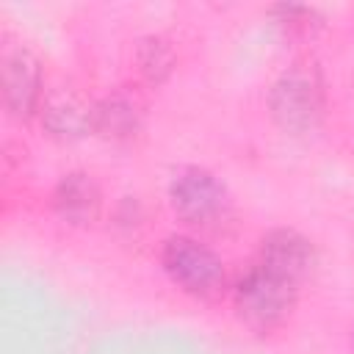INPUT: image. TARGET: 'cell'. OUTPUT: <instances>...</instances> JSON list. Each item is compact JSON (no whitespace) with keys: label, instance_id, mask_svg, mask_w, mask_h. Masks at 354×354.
I'll list each match as a JSON object with an SVG mask.
<instances>
[{"label":"cell","instance_id":"cell-1","mask_svg":"<svg viewBox=\"0 0 354 354\" xmlns=\"http://www.w3.org/2000/svg\"><path fill=\"white\" fill-rule=\"evenodd\" d=\"M232 296L241 321L257 332H268L290 315L299 296V282L277 268L257 263L241 277Z\"/></svg>","mask_w":354,"mask_h":354},{"label":"cell","instance_id":"cell-2","mask_svg":"<svg viewBox=\"0 0 354 354\" xmlns=\"http://www.w3.org/2000/svg\"><path fill=\"white\" fill-rule=\"evenodd\" d=\"M160 260L171 282L196 299H218L227 288L221 257L207 246L196 243L194 238H169L160 252Z\"/></svg>","mask_w":354,"mask_h":354},{"label":"cell","instance_id":"cell-3","mask_svg":"<svg viewBox=\"0 0 354 354\" xmlns=\"http://www.w3.org/2000/svg\"><path fill=\"white\" fill-rule=\"evenodd\" d=\"M169 199L174 213L191 227H213L230 213V196L224 185L199 166H188L174 174Z\"/></svg>","mask_w":354,"mask_h":354},{"label":"cell","instance_id":"cell-4","mask_svg":"<svg viewBox=\"0 0 354 354\" xmlns=\"http://www.w3.org/2000/svg\"><path fill=\"white\" fill-rule=\"evenodd\" d=\"M271 111L288 130H307L321 116V86L307 69H290L271 91Z\"/></svg>","mask_w":354,"mask_h":354},{"label":"cell","instance_id":"cell-5","mask_svg":"<svg viewBox=\"0 0 354 354\" xmlns=\"http://www.w3.org/2000/svg\"><path fill=\"white\" fill-rule=\"evenodd\" d=\"M3 88H6V105L14 116H30L41 97V72L39 61L17 47L3 55Z\"/></svg>","mask_w":354,"mask_h":354},{"label":"cell","instance_id":"cell-6","mask_svg":"<svg viewBox=\"0 0 354 354\" xmlns=\"http://www.w3.org/2000/svg\"><path fill=\"white\" fill-rule=\"evenodd\" d=\"M257 263H263L268 268H277V271H282L285 277H290L301 285L310 277L313 266H315V249L296 230H274L271 235H266Z\"/></svg>","mask_w":354,"mask_h":354},{"label":"cell","instance_id":"cell-7","mask_svg":"<svg viewBox=\"0 0 354 354\" xmlns=\"http://www.w3.org/2000/svg\"><path fill=\"white\" fill-rule=\"evenodd\" d=\"M55 210L69 224H91L100 213V188L88 174H66L55 188Z\"/></svg>","mask_w":354,"mask_h":354},{"label":"cell","instance_id":"cell-8","mask_svg":"<svg viewBox=\"0 0 354 354\" xmlns=\"http://www.w3.org/2000/svg\"><path fill=\"white\" fill-rule=\"evenodd\" d=\"M94 111H97V105H86L75 94L61 91V94L47 100V105H44V124L50 127L53 136L77 138V136H83V133H88L94 127Z\"/></svg>","mask_w":354,"mask_h":354},{"label":"cell","instance_id":"cell-9","mask_svg":"<svg viewBox=\"0 0 354 354\" xmlns=\"http://www.w3.org/2000/svg\"><path fill=\"white\" fill-rule=\"evenodd\" d=\"M94 130L108 138H127L138 130V111L124 97H111L94 111Z\"/></svg>","mask_w":354,"mask_h":354},{"label":"cell","instance_id":"cell-10","mask_svg":"<svg viewBox=\"0 0 354 354\" xmlns=\"http://www.w3.org/2000/svg\"><path fill=\"white\" fill-rule=\"evenodd\" d=\"M141 69L149 80H160L171 69V55L160 41H147L141 50Z\"/></svg>","mask_w":354,"mask_h":354}]
</instances>
